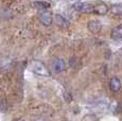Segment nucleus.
<instances>
[{"label":"nucleus","mask_w":122,"mask_h":121,"mask_svg":"<svg viewBox=\"0 0 122 121\" xmlns=\"http://www.w3.org/2000/svg\"><path fill=\"white\" fill-rule=\"evenodd\" d=\"M55 20H56V24L58 25H61V27L65 28V27H68V25H70V22L68 21L65 17H63L62 15H60V14H57V15L55 16Z\"/></svg>","instance_id":"nucleus-9"},{"label":"nucleus","mask_w":122,"mask_h":121,"mask_svg":"<svg viewBox=\"0 0 122 121\" xmlns=\"http://www.w3.org/2000/svg\"><path fill=\"white\" fill-rule=\"evenodd\" d=\"M32 70L34 71L36 74L41 76H50V72L47 69V67L45 66L44 63L39 62V60H34L32 63Z\"/></svg>","instance_id":"nucleus-1"},{"label":"nucleus","mask_w":122,"mask_h":121,"mask_svg":"<svg viewBox=\"0 0 122 121\" xmlns=\"http://www.w3.org/2000/svg\"><path fill=\"white\" fill-rule=\"evenodd\" d=\"M111 12L114 14V15H118L121 16L122 15V3H116V4H112L111 6Z\"/></svg>","instance_id":"nucleus-10"},{"label":"nucleus","mask_w":122,"mask_h":121,"mask_svg":"<svg viewBox=\"0 0 122 121\" xmlns=\"http://www.w3.org/2000/svg\"><path fill=\"white\" fill-rule=\"evenodd\" d=\"M108 6L104 3V2H99L96 5H93V10L92 12L97 15H105L107 12H108Z\"/></svg>","instance_id":"nucleus-5"},{"label":"nucleus","mask_w":122,"mask_h":121,"mask_svg":"<svg viewBox=\"0 0 122 121\" xmlns=\"http://www.w3.org/2000/svg\"><path fill=\"white\" fill-rule=\"evenodd\" d=\"M87 25H88V30L93 34H98L102 30V25L98 20H90L87 24Z\"/></svg>","instance_id":"nucleus-6"},{"label":"nucleus","mask_w":122,"mask_h":121,"mask_svg":"<svg viewBox=\"0 0 122 121\" xmlns=\"http://www.w3.org/2000/svg\"><path fill=\"white\" fill-rule=\"evenodd\" d=\"M73 9L79 13H90L93 10V4L90 2H76Z\"/></svg>","instance_id":"nucleus-2"},{"label":"nucleus","mask_w":122,"mask_h":121,"mask_svg":"<svg viewBox=\"0 0 122 121\" xmlns=\"http://www.w3.org/2000/svg\"><path fill=\"white\" fill-rule=\"evenodd\" d=\"M16 121H22V120H16Z\"/></svg>","instance_id":"nucleus-12"},{"label":"nucleus","mask_w":122,"mask_h":121,"mask_svg":"<svg viewBox=\"0 0 122 121\" xmlns=\"http://www.w3.org/2000/svg\"><path fill=\"white\" fill-rule=\"evenodd\" d=\"M111 36L112 39H122V24L115 27L112 30Z\"/></svg>","instance_id":"nucleus-8"},{"label":"nucleus","mask_w":122,"mask_h":121,"mask_svg":"<svg viewBox=\"0 0 122 121\" xmlns=\"http://www.w3.org/2000/svg\"><path fill=\"white\" fill-rule=\"evenodd\" d=\"M51 68L55 73H61L66 69V63L62 59H56L51 64Z\"/></svg>","instance_id":"nucleus-3"},{"label":"nucleus","mask_w":122,"mask_h":121,"mask_svg":"<svg viewBox=\"0 0 122 121\" xmlns=\"http://www.w3.org/2000/svg\"><path fill=\"white\" fill-rule=\"evenodd\" d=\"M34 5L36 6L37 9H39V10H47V9H49L51 6V4L49 3V2H45V1H39V2H34Z\"/></svg>","instance_id":"nucleus-11"},{"label":"nucleus","mask_w":122,"mask_h":121,"mask_svg":"<svg viewBox=\"0 0 122 121\" xmlns=\"http://www.w3.org/2000/svg\"><path fill=\"white\" fill-rule=\"evenodd\" d=\"M109 88H111V90L112 92H117L120 90L121 82L117 76H114V78L111 79V81H109Z\"/></svg>","instance_id":"nucleus-7"},{"label":"nucleus","mask_w":122,"mask_h":121,"mask_svg":"<svg viewBox=\"0 0 122 121\" xmlns=\"http://www.w3.org/2000/svg\"><path fill=\"white\" fill-rule=\"evenodd\" d=\"M39 21L41 22L44 25H51V24L53 22V17L52 14L48 11H45V12L39 14Z\"/></svg>","instance_id":"nucleus-4"}]
</instances>
